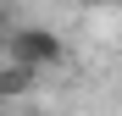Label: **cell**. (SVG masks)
Segmentation results:
<instances>
[{
  "label": "cell",
  "mask_w": 122,
  "mask_h": 116,
  "mask_svg": "<svg viewBox=\"0 0 122 116\" xmlns=\"http://www.w3.org/2000/svg\"><path fill=\"white\" fill-rule=\"evenodd\" d=\"M0 50L11 55V61H22V66H33L39 77L45 72H61L72 61V50H67V39H61L56 28H45V22H17L6 39H0Z\"/></svg>",
  "instance_id": "1"
},
{
  "label": "cell",
  "mask_w": 122,
  "mask_h": 116,
  "mask_svg": "<svg viewBox=\"0 0 122 116\" xmlns=\"http://www.w3.org/2000/svg\"><path fill=\"white\" fill-rule=\"evenodd\" d=\"M33 83H39V72L33 66H22V61H0V100H22V94H33Z\"/></svg>",
  "instance_id": "2"
},
{
  "label": "cell",
  "mask_w": 122,
  "mask_h": 116,
  "mask_svg": "<svg viewBox=\"0 0 122 116\" xmlns=\"http://www.w3.org/2000/svg\"><path fill=\"white\" fill-rule=\"evenodd\" d=\"M78 6H117V0H78Z\"/></svg>",
  "instance_id": "3"
}]
</instances>
